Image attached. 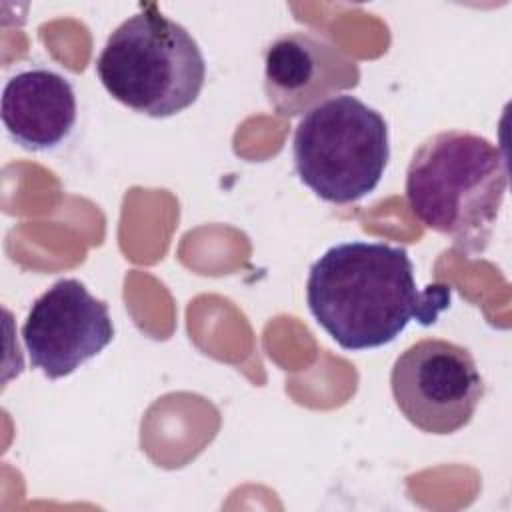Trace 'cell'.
<instances>
[{
	"mask_svg": "<svg viewBox=\"0 0 512 512\" xmlns=\"http://www.w3.org/2000/svg\"><path fill=\"white\" fill-rule=\"evenodd\" d=\"M96 74L116 102L150 118H168L198 100L206 60L182 24L156 4H142L108 36Z\"/></svg>",
	"mask_w": 512,
	"mask_h": 512,
	"instance_id": "3957f363",
	"label": "cell"
},
{
	"mask_svg": "<svg viewBox=\"0 0 512 512\" xmlns=\"http://www.w3.org/2000/svg\"><path fill=\"white\" fill-rule=\"evenodd\" d=\"M508 190L502 148L466 130L426 138L406 168V202L430 230L466 254L488 246Z\"/></svg>",
	"mask_w": 512,
	"mask_h": 512,
	"instance_id": "7a4b0ae2",
	"label": "cell"
},
{
	"mask_svg": "<svg viewBox=\"0 0 512 512\" xmlns=\"http://www.w3.org/2000/svg\"><path fill=\"white\" fill-rule=\"evenodd\" d=\"M390 390L412 426L446 436L470 424L484 396V378L468 348L424 338L394 360Z\"/></svg>",
	"mask_w": 512,
	"mask_h": 512,
	"instance_id": "5b68a950",
	"label": "cell"
},
{
	"mask_svg": "<svg viewBox=\"0 0 512 512\" xmlns=\"http://www.w3.org/2000/svg\"><path fill=\"white\" fill-rule=\"evenodd\" d=\"M302 184L330 204L358 202L380 184L390 140L384 116L356 96H334L302 116L292 138Z\"/></svg>",
	"mask_w": 512,
	"mask_h": 512,
	"instance_id": "277c9868",
	"label": "cell"
},
{
	"mask_svg": "<svg viewBox=\"0 0 512 512\" xmlns=\"http://www.w3.org/2000/svg\"><path fill=\"white\" fill-rule=\"evenodd\" d=\"M78 116L70 80L48 68L10 76L2 90V124L10 138L30 152L60 146Z\"/></svg>",
	"mask_w": 512,
	"mask_h": 512,
	"instance_id": "ba28073f",
	"label": "cell"
},
{
	"mask_svg": "<svg viewBox=\"0 0 512 512\" xmlns=\"http://www.w3.org/2000/svg\"><path fill=\"white\" fill-rule=\"evenodd\" d=\"M450 298L446 284L420 288L408 250L386 242L334 244L306 278L310 314L340 348L352 352L390 344L412 320L434 324Z\"/></svg>",
	"mask_w": 512,
	"mask_h": 512,
	"instance_id": "6da1fadb",
	"label": "cell"
},
{
	"mask_svg": "<svg viewBox=\"0 0 512 512\" xmlns=\"http://www.w3.org/2000/svg\"><path fill=\"white\" fill-rule=\"evenodd\" d=\"M358 84V62L320 34L286 32L264 52V92L278 116L306 114Z\"/></svg>",
	"mask_w": 512,
	"mask_h": 512,
	"instance_id": "52a82bcc",
	"label": "cell"
},
{
	"mask_svg": "<svg viewBox=\"0 0 512 512\" xmlns=\"http://www.w3.org/2000/svg\"><path fill=\"white\" fill-rule=\"evenodd\" d=\"M114 338L108 304L76 278L56 280L30 306L22 342L32 368L58 380L100 354Z\"/></svg>",
	"mask_w": 512,
	"mask_h": 512,
	"instance_id": "8992f818",
	"label": "cell"
}]
</instances>
